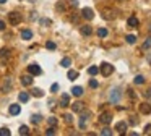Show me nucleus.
Instances as JSON below:
<instances>
[{
  "label": "nucleus",
  "instance_id": "b1692460",
  "mask_svg": "<svg viewBox=\"0 0 151 136\" xmlns=\"http://www.w3.org/2000/svg\"><path fill=\"white\" fill-rule=\"evenodd\" d=\"M18 133H20V135H23V136H26V135H29V128L26 126V125H21L20 130H18Z\"/></svg>",
  "mask_w": 151,
  "mask_h": 136
},
{
  "label": "nucleus",
  "instance_id": "6ab92c4d",
  "mask_svg": "<svg viewBox=\"0 0 151 136\" xmlns=\"http://www.w3.org/2000/svg\"><path fill=\"white\" fill-rule=\"evenodd\" d=\"M67 78H68L70 81H75V79L78 78V71H75V70H68V73H67Z\"/></svg>",
  "mask_w": 151,
  "mask_h": 136
},
{
  "label": "nucleus",
  "instance_id": "f704fd0d",
  "mask_svg": "<svg viewBox=\"0 0 151 136\" xmlns=\"http://www.w3.org/2000/svg\"><path fill=\"white\" fill-rule=\"evenodd\" d=\"M0 136H10L8 128H0Z\"/></svg>",
  "mask_w": 151,
  "mask_h": 136
},
{
  "label": "nucleus",
  "instance_id": "58836bf2",
  "mask_svg": "<svg viewBox=\"0 0 151 136\" xmlns=\"http://www.w3.org/2000/svg\"><path fill=\"white\" fill-rule=\"evenodd\" d=\"M57 91H59V84L57 83H54L52 86H50V92H57Z\"/></svg>",
  "mask_w": 151,
  "mask_h": 136
},
{
  "label": "nucleus",
  "instance_id": "5701e85b",
  "mask_svg": "<svg viewBox=\"0 0 151 136\" xmlns=\"http://www.w3.org/2000/svg\"><path fill=\"white\" fill-rule=\"evenodd\" d=\"M60 65L63 66V68H70V65H72V60H70L68 57H65V58H62V62H60Z\"/></svg>",
  "mask_w": 151,
  "mask_h": 136
},
{
  "label": "nucleus",
  "instance_id": "39448f33",
  "mask_svg": "<svg viewBox=\"0 0 151 136\" xmlns=\"http://www.w3.org/2000/svg\"><path fill=\"white\" fill-rule=\"evenodd\" d=\"M127 130H128V123H127V122H119V123L115 125V131H117L119 135L127 133Z\"/></svg>",
  "mask_w": 151,
  "mask_h": 136
},
{
  "label": "nucleus",
  "instance_id": "c756f323",
  "mask_svg": "<svg viewBox=\"0 0 151 136\" xmlns=\"http://www.w3.org/2000/svg\"><path fill=\"white\" fill-rule=\"evenodd\" d=\"M107 36V29L106 28H99L98 29V37H106Z\"/></svg>",
  "mask_w": 151,
  "mask_h": 136
},
{
  "label": "nucleus",
  "instance_id": "aec40b11",
  "mask_svg": "<svg viewBox=\"0 0 151 136\" xmlns=\"http://www.w3.org/2000/svg\"><path fill=\"white\" fill-rule=\"evenodd\" d=\"M72 94H73V96H77V97L83 96V87H81V86H75L73 89H72Z\"/></svg>",
  "mask_w": 151,
  "mask_h": 136
},
{
  "label": "nucleus",
  "instance_id": "393cba45",
  "mask_svg": "<svg viewBox=\"0 0 151 136\" xmlns=\"http://www.w3.org/2000/svg\"><path fill=\"white\" fill-rule=\"evenodd\" d=\"M88 73H90L91 76H96V74L99 73V66H90V68H88Z\"/></svg>",
  "mask_w": 151,
  "mask_h": 136
},
{
  "label": "nucleus",
  "instance_id": "f3484780",
  "mask_svg": "<svg viewBox=\"0 0 151 136\" xmlns=\"http://www.w3.org/2000/svg\"><path fill=\"white\" fill-rule=\"evenodd\" d=\"M10 89H12V78H5L3 86H2V91H3V92H8Z\"/></svg>",
  "mask_w": 151,
  "mask_h": 136
},
{
  "label": "nucleus",
  "instance_id": "37998d69",
  "mask_svg": "<svg viewBox=\"0 0 151 136\" xmlns=\"http://www.w3.org/2000/svg\"><path fill=\"white\" fill-rule=\"evenodd\" d=\"M151 133V125H146V126H145V135H150Z\"/></svg>",
  "mask_w": 151,
  "mask_h": 136
},
{
  "label": "nucleus",
  "instance_id": "09e8293b",
  "mask_svg": "<svg viewBox=\"0 0 151 136\" xmlns=\"http://www.w3.org/2000/svg\"><path fill=\"white\" fill-rule=\"evenodd\" d=\"M150 31H151V25H150Z\"/></svg>",
  "mask_w": 151,
  "mask_h": 136
},
{
  "label": "nucleus",
  "instance_id": "ea45409f",
  "mask_svg": "<svg viewBox=\"0 0 151 136\" xmlns=\"http://www.w3.org/2000/svg\"><path fill=\"white\" fill-rule=\"evenodd\" d=\"M8 50H7V49H2V50H0V57H8Z\"/></svg>",
  "mask_w": 151,
  "mask_h": 136
},
{
  "label": "nucleus",
  "instance_id": "a19ab883",
  "mask_svg": "<svg viewBox=\"0 0 151 136\" xmlns=\"http://www.w3.org/2000/svg\"><path fill=\"white\" fill-rule=\"evenodd\" d=\"M110 12H104V15H102V16L106 18V20H112V18H114V15H109Z\"/></svg>",
  "mask_w": 151,
  "mask_h": 136
},
{
  "label": "nucleus",
  "instance_id": "f03ea898",
  "mask_svg": "<svg viewBox=\"0 0 151 136\" xmlns=\"http://www.w3.org/2000/svg\"><path fill=\"white\" fill-rule=\"evenodd\" d=\"M8 21H10V25H13V26L20 25L21 23V13H18V12L8 13Z\"/></svg>",
  "mask_w": 151,
  "mask_h": 136
},
{
  "label": "nucleus",
  "instance_id": "20e7f679",
  "mask_svg": "<svg viewBox=\"0 0 151 136\" xmlns=\"http://www.w3.org/2000/svg\"><path fill=\"white\" fill-rule=\"evenodd\" d=\"M120 97H122V92H120L119 89H112V91H110V102H112V104H119Z\"/></svg>",
  "mask_w": 151,
  "mask_h": 136
},
{
  "label": "nucleus",
  "instance_id": "e433bc0d",
  "mask_svg": "<svg viewBox=\"0 0 151 136\" xmlns=\"http://www.w3.org/2000/svg\"><path fill=\"white\" fill-rule=\"evenodd\" d=\"M46 135H47V136H52V135H55V126H50V128H47V130H46Z\"/></svg>",
  "mask_w": 151,
  "mask_h": 136
},
{
  "label": "nucleus",
  "instance_id": "cd10ccee",
  "mask_svg": "<svg viewBox=\"0 0 151 136\" xmlns=\"http://www.w3.org/2000/svg\"><path fill=\"white\" fill-rule=\"evenodd\" d=\"M63 120H65V123H73V115H72V113H65V115H63Z\"/></svg>",
  "mask_w": 151,
  "mask_h": 136
},
{
  "label": "nucleus",
  "instance_id": "9d476101",
  "mask_svg": "<svg viewBox=\"0 0 151 136\" xmlns=\"http://www.w3.org/2000/svg\"><path fill=\"white\" fill-rule=\"evenodd\" d=\"M140 112H141L143 115H148V113H151V104L150 102L140 104Z\"/></svg>",
  "mask_w": 151,
  "mask_h": 136
},
{
  "label": "nucleus",
  "instance_id": "79ce46f5",
  "mask_svg": "<svg viewBox=\"0 0 151 136\" xmlns=\"http://www.w3.org/2000/svg\"><path fill=\"white\" fill-rule=\"evenodd\" d=\"M68 3L72 5L73 8H77V7H78V0H68Z\"/></svg>",
  "mask_w": 151,
  "mask_h": 136
},
{
  "label": "nucleus",
  "instance_id": "473e14b6",
  "mask_svg": "<svg viewBox=\"0 0 151 136\" xmlns=\"http://www.w3.org/2000/svg\"><path fill=\"white\" fill-rule=\"evenodd\" d=\"M46 47H47L49 50H55V47H57V45H55V42H52V41H47V42H46Z\"/></svg>",
  "mask_w": 151,
  "mask_h": 136
},
{
  "label": "nucleus",
  "instance_id": "de8ad7c7",
  "mask_svg": "<svg viewBox=\"0 0 151 136\" xmlns=\"http://www.w3.org/2000/svg\"><path fill=\"white\" fill-rule=\"evenodd\" d=\"M5 2H7V0H0V3H5Z\"/></svg>",
  "mask_w": 151,
  "mask_h": 136
},
{
  "label": "nucleus",
  "instance_id": "c03bdc74",
  "mask_svg": "<svg viewBox=\"0 0 151 136\" xmlns=\"http://www.w3.org/2000/svg\"><path fill=\"white\" fill-rule=\"evenodd\" d=\"M143 96H145V97H151V87L145 91V92H143Z\"/></svg>",
  "mask_w": 151,
  "mask_h": 136
},
{
  "label": "nucleus",
  "instance_id": "dca6fc26",
  "mask_svg": "<svg viewBox=\"0 0 151 136\" xmlns=\"http://www.w3.org/2000/svg\"><path fill=\"white\" fill-rule=\"evenodd\" d=\"M21 39H25V41L33 39V31H29V29H23V31H21Z\"/></svg>",
  "mask_w": 151,
  "mask_h": 136
},
{
  "label": "nucleus",
  "instance_id": "7ed1b4c3",
  "mask_svg": "<svg viewBox=\"0 0 151 136\" xmlns=\"http://www.w3.org/2000/svg\"><path fill=\"white\" fill-rule=\"evenodd\" d=\"M28 73L33 74V76H37V74L42 73V70H41V66L37 65V63H31V65H28Z\"/></svg>",
  "mask_w": 151,
  "mask_h": 136
},
{
  "label": "nucleus",
  "instance_id": "a878e982",
  "mask_svg": "<svg viewBox=\"0 0 151 136\" xmlns=\"http://www.w3.org/2000/svg\"><path fill=\"white\" fill-rule=\"evenodd\" d=\"M31 122H33L34 125L41 123V122H42V117H41V115H37V113H36V115H33V117H31Z\"/></svg>",
  "mask_w": 151,
  "mask_h": 136
},
{
  "label": "nucleus",
  "instance_id": "a211bd4d",
  "mask_svg": "<svg viewBox=\"0 0 151 136\" xmlns=\"http://www.w3.org/2000/svg\"><path fill=\"white\" fill-rule=\"evenodd\" d=\"M18 100H20V102H28V100H29V94H28V92H25V91H21L20 94H18Z\"/></svg>",
  "mask_w": 151,
  "mask_h": 136
},
{
  "label": "nucleus",
  "instance_id": "c9c22d12",
  "mask_svg": "<svg viewBox=\"0 0 151 136\" xmlns=\"http://www.w3.org/2000/svg\"><path fill=\"white\" fill-rule=\"evenodd\" d=\"M39 23H41V25H44V26H49L52 21H50L49 18H41V20H39Z\"/></svg>",
  "mask_w": 151,
  "mask_h": 136
},
{
  "label": "nucleus",
  "instance_id": "4468645a",
  "mask_svg": "<svg viewBox=\"0 0 151 136\" xmlns=\"http://www.w3.org/2000/svg\"><path fill=\"white\" fill-rule=\"evenodd\" d=\"M127 25L130 26V28H138L140 21H138V18H137V16H130V18H128V21H127Z\"/></svg>",
  "mask_w": 151,
  "mask_h": 136
},
{
  "label": "nucleus",
  "instance_id": "4be33fe9",
  "mask_svg": "<svg viewBox=\"0 0 151 136\" xmlns=\"http://www.w3.org/2000/svg\"><path fill=\"white\" fill-rule=\"evenodd\" d=\"M31 94H33L34 97H42V96H44V91L39 89V87H34V89L31 91Z\"/></svg>",
  "mask_w": 151,
  "mask_h": 136
},
{
  "label": "nucleus",
  "instance_id": "7c9ffc66",
  "mask_svg": "<svg viewBox=\"0 0 151 136\" xmlns=\"http://www.w3.org/2000/svg\"><path fill=\"white\" fill-rule=\"evenodd\" d=\"M133 83H135V84H143V83H145V78H143L141 74H138V76H135Z\"/></svg>",
  "mask_w": 151,
  "mask_h": 136
},
{
  "label": "nucleus",
  "instance_id": "1a4fd4ad",
  "mask_svg": "<svg viewBox=\"0 0 151 136\" xmlns=\"http://www.w3.org/2000/svg\"><path fill=\"white\" fill-rule=\"evenodd\" d=\"M110 122H112V115H110V113H101V115H99V123L109 125Z\"/></svg>",
  "mask_w": 151,
  "mask_h": 136
},
{
  "label": "nucleus",
  "instance_id": "72a5a7b5",
  "mask_svg": "<svg viewBox=\"0 0 151 136\" xmlns=\"http://www.w3.org/2000/svg\"><path fill=\"white\" fill-rule=\"evenodd\" d=\"M55 8H57L59 12H65V3H63V2H59V3L55 5Z\"/></svg>",
  "mask_w": 151,
  "mask_h": 136
},
{
  "label": "nucleus",
  "instance_id": "f8f14e48",
  "mask_svg": "<svg viewBox=\"0 0 151 136\" xmlns=\"http://www.w3.org/2000/svg\"><path fill=\"white\" fill-rule=\"evenodd\" d=\"M21 84H23V86H31V84H33V74L21 76Z\"/></svg>",
  "mask_w": 151,
  "mask_h": 136
},
{
  "label": "nucleus",
  "instance_id": "a18cd8bd",
  "mask_svg": "<svg viewBox=\"0 0 151 136\" xmlns=\"http://www.w3.org/2000/svg\"><path fill=\"white\" fill-rule=\"evenodd\" d=\"M5 26H7V25H5V21H3V20H0V31H3Z\"/></svg>",
  "mask_w": 151,
  "mask_h": 136
},
{
  "label": "nucleus",
  "instance_id": "412c9836",
  "mask_svg": "<svg viewBox=\"0 0 151 136\" xmlns=\"http://www.w3.org/2000/svg\"><path fill=\"white\" fill-rule=\"evenodd\" d=\"M99 133H101L102 136H112V130H110V128L107 126V125H104V128H102V130H101Z\"/></svg>",
  "mask_w": 151,
  "mask_h": 136
},
{
  "label": "nucleus",
  "instance_id": "f257e3e1",
  "mask_svg": "<svg viewBox=\"0 0 151 136\" xmlns=\"http://www.w3.org/2000/svg\"><path fill=\"white\" fill-rule=\"evenodd\" d=\"M99 71H101L102 76H109V74H112V71H114V66L107 62H102L101 65H99Z\"/></svg>",
  "mask_w": 151,
  "mask_h": 136
},
{
  "label": "nucleus",
  "instance_id": "ddd939ff",
  "mask_svg": "<svg viewBox=\"0 0 151 136\" xmlns=\"http://www.w3.org/2000/svg\"><path fill=\"white\" fill-rule=\"evenodd\" d=\"M60 105H62V107H68V105H70V96L65 94V92H63L62 97H60Z\"/></svg>",
  "mask_w": 151,
  "mask_h": 136
},
{
  "label": "nucleus",
  "instance_id": "c85d7f7f",
  "mask_svg": "<svg viewBox=\"0 0 151 136\" xmlns=\"http://www.w3.org/2000/svg\"><path fill=\"white\" fill-rule=\"evenodd\" d=\"M151 49V37H148L146 41L143 42V50H150Z\"/></svg>",
  "mask_w": 151,
  "mask_h": 136
},
{
  "label": "nucleus",
  "instance_id": "423d86ee",
  "mask_svg": "<svg viewBox=\"0 0 151 136\" xmlns=\"http://www.w3.org/2000/svg\"><path fill=\"white\" fill-rule=\"evenodd\" d=\"M72 110H73L75 113H81V112L85 110V104H83L81 100H77V102L72 104Z\"/></svg>",
  "mask_w": 151,
  "mask_h": 136
},
{
  "label": "nucleus",
  "instance_id": "9b49d317",
  "mask_svg": "<svg viewBox=\"0 0 151 136\" xmlns=\"http://www.w3.org/2000/svg\"><path fill=\"white\" fill-rule=\"evenodd\" d=\"M10 112V115H20V112H21V105L20 104H12L8 109Z\"/></svg>",
  "mask_w": 151,
  "mask_h": 136
},
{
  "label": "nucleus",
  "instance_id": "2eb2a0df",
  "mask_svg": "<svg viewBox=\"0 0 151 136\" xmlns=\"http://www.w3.org/2000/svg\"><path fill=\"white\" fill-rule=\"evenodd\" d=\"M80 33H81V36H90V34L93 33V28H91V26H88V25H85V26H81V28H80Z\"/></svg>",
  "mask_w": 151,
  "mask_h": 136
},
{
  "label": "nucleus",
  "instance_id": "6e6552de",
  "mask_svg": "<svg viewBox=\"0 0 151 136\" xmlns=\"http://www.w3.org/2000/svg\"><path fill=\"white\" fill-rule=\"evenodd\" d=\"M88 117H90V112H83L81 113V117H80V128H81V130H85L86 128V123H88Z\"/></svg>",
  "mask_w": 151,
  "mask_h": 136
},
{
  "label": "nucleus",
  "instance_id": "49530a36",
  "mask_svg": "<svg viewBox=\"0 0 151 136\" xmlns=\"http://www.w3.org/2000/svg\"><path fill=\"white\" fill-rule=\"evenodd\" d=\"M146 60H148V62L151 63V55H148V57H146Z\"/></svg>",
  "mask_w": 151,
  "mask_h": 136
},
{
  "label": "nucleus",
  "instance_id": "0eeeda50",
  "mask_svg": "<svg viewBox=\"0 0 151 136\" xmlns=\"http://www.w3.org/2000/svg\"><path fill=\"white\" fill-rule=\"evenodd\" d=\"M81 16L85 18V20L91 21V20H93V18H94V12H93V10H91V8H86V7H85V8L81 10Z\"/></svg>",
  "mask_w": 151,
  "mask_h": 136
},
{
  "label": "nucleus",
  "instance_id": "2f4dec72",
  "mask_svg": "<svg viewBox=\"0 0 151 136\" xmlns=\"http://www.w3.org/2000/svg\"><path fill=\"white\" fill-rule=\"evenodd\" d=\"M47 122H49V125L50 126H57V118H55V117H49V118H47Z\"/></svg>",
  "mask_w": 151,
  "mask_h": 136
},
{
  "label": "nucleus",
  "instance_id": "bb28decb",
  "mask_svg": "<svg viewBox=\"0 0 151 136\" xmlns=\"http://www.w3.org/2000/svg\"><path fill=\"white\" fill-rule=\"evenodd\" d=\"M125 41L128 42V44H135V42H137V36H133V34H128V36L125 37Z\"/></svg>",
  "mask_w": 151,
  "mask_h": 136
},
{
  "label": "nucleus",
  "instance_id": "4c0bfd02",
  "mask_svg": "<svg viewBox=\"0 0 151 136\" xmlns=\"http://www.w3.org/2000/svg\"><path fill=\"white\" fill-rule=\"evenodd\" d=\"M99 86V83L98 81H96V79H90V87H93V89H96V87H98Z\"/></svg>",
  "mask_w": 151,
  "mask_h": 136
}]
</instances>
